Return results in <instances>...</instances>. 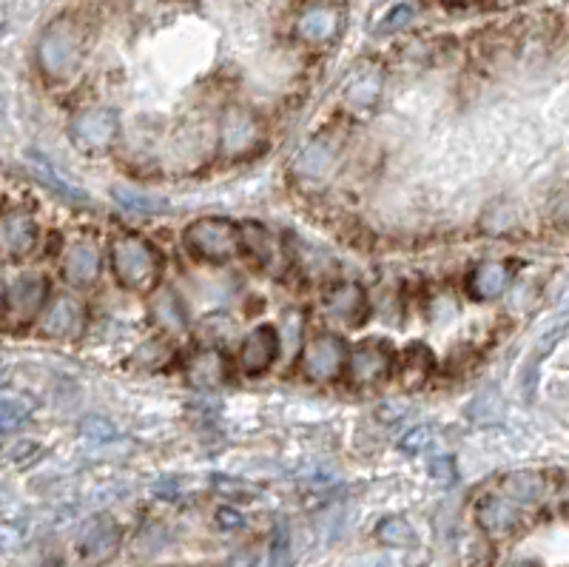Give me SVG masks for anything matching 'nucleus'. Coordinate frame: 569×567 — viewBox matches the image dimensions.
Returning <instances> with one entry per match:
<instances>
[{
  "label": "nucleus",
  "mask_w": 569,
  "mask_h": 567,
  "mask_svg": "<svg viewBox=\"0 0 569 567\" xmlns=\"http://www.w3.org/2000/svg\"><path fill=\"white\" fill-rule=\"evenodd\" d=\"M160 251L143 237L126 234L111 246V268L117 283L129 291H148L160 277Z\"/></svg>",
  "instance_id": "nucleus-1"
},
{
  "label": "nucleus",
  "mask_w": 569,
  "mask_h": 567,
  "mask_svg": "<svg viewBox=\"0 0 569 567\" xmlns=\"http://www.w3.org/2000/svg\"><path fill=\"white\" fill-rule=\"evenodd\" d=\"M83 38L72 20H55L37 43V63L49 80H69L80 69Z\"/></svg>",
  "instance_id": "nucleus-2"
},
{
  "label": "nucleus",
  "mask_w": 569,
  "mask_h": 567,
  "mask_svg": "<svg viewBox=\"0 0 569 567\" xmlns=\"http://www.w3.org/2000/svg\"><path fill=\"white\" fill-rule=\"evenodd\" d=\"M185 248L202 263L222 265L239 254V228L222 217H202L185 228Z\"/></svg>",
  "instance_id": "nucleus-3"
},
{
  "label": "nucleus",
  "mask_w": 569,
  "mask_h": 567,
  "mask_svg": "<svg viewBox=\"0 0 569 567\" xmlns=\"http://www.w3.org/2000/svg\"><path fill=\"white\" fill-rule=\"evenodd\" d=\"M120 134V117L109 106L86 109L72 120L69 137L83 154H106Z\"/></svg>",
  "instance_id": "nucleus-4"
},
{
  "label": "nucleus",
  "mask_w": 569,
  "mask_h": 567,
  "mask_svg": "<svg viewBox=\"0 0 569 567\" xmlns=\"http://www.w3.org/2000/svg\"><path fill=\"white\" fill-rule=\"evenodd\" d=\"M46 294H49V280L43 274H23L15 283L3 291V314L9 325L23 328L35 320L37 314L46 305Z\"/></svg>",
  "instance_id": "nucleus-5"
},
{
  "label": "nucleus",
  "mask_w": 569,
  "mask_h": 567,
  "mask_svg": "<svg viewBox=\"0 0 569 567\" xmlns=\"http://www.w3.org/2000/svg\"><path fill=\"white\" fill-rule=\"evenodd\" d=\"M345 357H348L345 340H339L336 334H319L302 351V374L313 382H328L339 377V371L345 368Z\"/></svg>",
  "instance_id": "nucleus-6"
},
{
  "label": "nucleus",
  "mask_w": 569,
  "mask_h": 567,
  "mask_svg": "<svg viewBox=\"0 0 569 567\" xmlns=\"http://www.w3.org/2000/svg\"><path fill=\"white\" fill-rule=\"evenodd\" d=\"M476 522L490 539H510L524 525V508L504 493H487L478 499Z\"/></svg>",
  "instance_id": "nucleus-7"
},
{
  "label": "nucleus",
  "mask_w": 569,
  "mask_h": 567,
  "mask_svg": "<svg viewBox=\"0 0 569 567\" xmlns=\"http://www.w3.org/2000/svg\"><path fill=\"white\" fill-rule=\"evenodd\" d=\"M120 550V525L111 516L89 519L77 536V553L89 565H106Z\"/></svg>",
  "instance_id": "nucleus-8"
},
{
  "label": "nucleus",
  "mask_w": 569,
  "mask_h": 567,
  "mask_svg": "<svg viewBox=\"0 0 569 567\" xmlns=\"http://www.w3.org/2000/svg\"><path fill=\"white\" fill-rule=\"evenodd\" d=\"M393 371V348L385 340H365L353 348L348 360V377L356 385L382 382Z\"/></svg>",
  "instance_id": "nucleus-9"
},
{
  "label": "nucleus",
  "mask_w": 569,
  "mask_h": 567,
  "mask_svg": "<svg viewBox=\"0 0 569 567\" xmlns=\"http://www.w3.org/2000/svg\"><path fill=\"white\" fill-rule=\"evenodd\" d=\"M40 331L55 340H74L86 331V305L72 294L55 297L49 308L43 311Z\"/></svg>",
  "instance_id": "nucleus-10"
},
{
  "label": "nucleus",
  "mask_w": 569,
  "mask_h": 567,
  "mask_svg": "<svg viewBox=\"0 0 569 567\" xmlns=\"http://www.w3.org/2000/svg\"><path fill=\"white\" fill-rule=\"evenodd\" d=\"M322 308L333 322H339L345 328H356L368 320V294L362 285L339 283L322 297Z\"/></svg>",
  "instance_id": "nucleus-11"
},
{
  "label": "nucleus",
  "mask_w": 569,
  "mask_h": 567,
  "mask_svg": "<svg viewBox=\"0 0 569 567\" xmlns=\"http://www.w3.org/2000/svg\"><path fill=\"white\" fill-rule=\"evenodd\" d=\"M279 348H282V337H279V331H276L274 325H259V328H254L245 337L242 348H239L242 371L248 377L265 374L276 362V357H279Z\"/></svg>",
  "instance_id": "nucleus-12"
},
{
  "label": "nucleus",
  "mask_w": 569,
  "mask_h": 567,
  "mask_svg": "<svg viewBox=\"0 0 569 567\" xmlns=\"http://www.w3.org/2000/svg\"><path fill=\"white\" fill-rule=\"evenodd\" d=\"M37 248V223L26 211L0 214V254L6 260H23Z\"/></svg>",
  "instance_id": "nucleus-13"
},
{
  "label": "nucleus",
  "mask_w": 569,
  "mask_h": 567,
  "mask_svg": "<svg viewBox=\"0 0 569 567\" xmlns=\"http://www.w3.org/2000/svg\"><path fill=\"white\" fill-rule=\"evenodd\" d=\"M259 137H262V126H259L254 112H248L242 106H234L225 112V117H222V152L239 157V154L251 152L259 143Z\"/></svg>",
  "instance_id": "nucleus-14"
},
{
  "label": "nucleus",
  "mask_w": 569,
  "mask_h": 567,
  "mask_svg": "<svg viewBox=\"0 0 569 567\" xmlns=\"http://www.w3.org/2000/svg\"><path fill=\"white\" fill-rule=\"evenodd\" d=\"M239 243L248 248V254L254 257V263L268 271V274H282L285 268V254L282 246L268 228L262 226H245L239 228Z\"/></svg>",
  "instance_id": "nucleus-15"
},
{
  "label": "nucleus",
  "mask_w": 569,
  "mask_h": 567,
  "mask_svg": "<svg viewBox=\"0 0 569 567\" xmlns=\"http://www.w3.org/2000/svg\"><path fill=\"white\" fill-rule=\"evenodd\" d=\"M339 157V137L336 134H322L316 137L305 152L299 154L296 160V174L305 180H319L322 174H328L333 169Z\"/></svg>",
  "instance_id": "nucleus-16"
},
{
  "label": "nucleus",
  "mask_w": 569,
  "mask_h": 567,
  "mask_svg": "<svg viewBox=\"0 0 569 567\" xmlns=\"http://www.w3.org/2000/svg\"><path fill=\"white\" fill-rule=\"evenodd\" d=\"M185 377H188V382L194 388L214 391V388H220L222 382L228 379V362H225L220 351H200L185 365Z\"/></svg>",
  "instance_id": "nucleus-17"
},
{
  "label": "nucleus",
  "mask_w": 569,
  "mask_h": 567,
  "mask_svg": "<svg viewBox=\"0 0 569 567\" xmlns=\"http://www.w3.org/2000/svg\"><path fill=\"white\" fill-rule=\"evenodd\" d=\"M510 268L504 263H481L473 268L470 280H467V288L470 294L481 300V303H490V300H498L507 288H510Z\"/></svg>",
  "instance_id": "nucleus-18"
},
{
  "label": "nucleus",
  "mask_w": 569,
  "mask_h": 567,
  "mask_svg": "<svg viewBox=\"0 0 569 567\" xmlns=\"http://www.w3.org/2000/svg\"><path fill=\"white\" fill-rule=\"evenodd\" d=\"M63 274L77 288H86L100 277V251L92 243H74L63 257Z\"/></svg>",
  "instance_id": "nucleus-19"
},
{
  "label": "nucleus",
  "mask_w": 569,
  "mask_h": 567,
  "mask_svg": "<svg viewBox=\"0 0 569 567\" xmlns=\"http://www.w3.org/2000/svg\"><path fill=\"white\" fill-rule=\"evenodd\" d=\"M498 493H504L507 499H513L515 505H521L527 511V508H533V505H538L544 499L547 479H544V473L515 471L501 479V491Z\"/></svg>",
  "instance_id": "nucleus-20"
},
{
  "label": "nucleus",
  "mask_w": 569,
  "mask_h": 567,
  "mask_svg": "<svg viewBox=\"0 0 569 567\" xmlns=\"http://www.w3.org/2000/svg\"><path fill=\"white\" fill-rule=\"evenodd\" d=\"M339 32V15L331 6H311L296 20V35L308 43H328Z\"/></svg>",
  "instance_id": "nucleus-21"
},
{
  "label": "nucleus",
  "mask_w": 569,
  "mask_h": 567,
  "mask_svg": "<svg viewBox=\"0 0 569 567\" xmlns=\"http://www.w3.org/2000/svg\"><path fill=\"white\" fill-rule=\"evenodd\" d=\"M433 374V354L430 348L422 342H413L407 345V351L402 354L399 362V379H402L404 388H419L424 385V379H430Z\"/></svg>",
  "instance_id": "nucleus-22"
},
{
  "label": "nucleus",
  "mask_w": 569,
  "mask_h": 567,
  "mask_svg": "<svg viewBox=\"0 0 569 567\" xmlns=\"http://www.w3.org/2000/svg\"><path fill=\"white\" fill-rule=\"evenodd\" d=\"M29 157H32V163H35V171H37V177L49 186V189L55 191V194H60L66 203H77V206H86L89 203V197H86V191L83 189H77V186H72L60 171L46 160V157H40L37 152H29Z\"/></svg>",
  "instance_id": "nucleus-23"
},
{
  "label": "nucleus",
  "mask_w": 569,
  "mask_h": 567,
  "mask_svg": "<svg viewBox=\"0 0 569 567\" xmlns=\"http://www.w3.org/2000/svg\"><path fill=\"white\" fill-rule=\"evenodd\" d=\"M151 311H154V320L160 322L166 331L177 334L185 328V305L180 303V297L171 291V288H163L154 303H151Z\"/></svg>",
  "instance_id": "nucleus-24"
},
{
  "label": "nucleus",
  "mask_w": 569,
  "mask_h": 567,
  "mask_svg": "<svg viewBox=\"0 0 569 567\" xmlns=\"http://www.w3.org/2000/svg\"><path fill=\"white\" fill-rule=\"evenodd\" d=\"M35 414V402L23 397H0V434L23 428Z\"/></svg>",
  "instance_id": "nucleus-25"
},
{
  "label": "nucleus",
  "mask_w": 569,
  "mask_h": 567,
  "mask_svg": "<svg viewBox=\"0 0 569 567\" xmlns=\"http://www.w3.org/2000/svg\"><path fill=\"white\" fill-rule=\"evenodd\" d=\"M376 539L382 545H390V548H413L416 545V530L410 528L407 519H402V516H385L376 525Z\"/></svg>",
  "instance_id": "nucleus-26"
},
{
  "label": "nucleus",
  "mask_w": 569,
  "mask_h": 567,
  "mask_svg": "<svg viewBox=\"0 0 569 567\" xmlns=\"http://www.w3.org/2000/svg\"><path fill=\"white\" fill-rule=\"evenodd\" d=\"M114 200L129 211H140V214H157V211H166L168 203L163 197H151L146 191L129 189V186H114L111 189Z\"/></svg>",
  "instance_id": "nucleus-27"
},
{
  "label": "nucleus",
  "mask_w": 569,
  "mask_h": 567,
  "mask_svg": "<svg viewBox=\"0 0 569 567\" xmlns=\"http://www.w3.org/2000/svg\"><path fill=\"white\" fill-rule=\"evenodd\" d=\"M40 456H43V445L35 442V439H20V442L9 445L3 451V459L9 465H15V468H29V465H35Z\"/></svg>",
  "instance_id": "nucleus-28"
},
{
  "label": "nucleus",
  "mask_w": 569,
  "mask_h": 567,
  "mask_svg": "<svg viewBox=\"0 0 569 567\" xmlns=\"http://www.w3.org/2000/svg\"><path fill=\"white\" fill-rule=\"evenodd\" d=\"M413 15H416V12H413V6H407V3L393 6L385 18H382V23L376 26V35H393V32H399V29H404V26L413 20Z\"/></svg>",
  "instance_id": "nucleus-29"
},
{
  "label": "nucleus",
  "mask_w": 569,
  "mask_h": 567,
  "mask_svg": "<svg viewBox=\"0 0 569 567\" xmlns=\"http://www.w3.org/2000/svg\"><path fill=\"white\" fill-rule=\"evenodd\" d=\"M376 92H379V77H362L359 83L350 86L348 100L356 103V106H368L370 100L376 97Z\"/></svg>",
  "instance_id": "nucleus-30"
},
{
  "label": "nucleus",
  "mask_w": 569,
  "mask_h": 567,
  "mask_svg": "<svg viewBox=\"0 0 569 567\" xmlns=\"http://www.w3.org/2000/svg\"><path fill=\"white\" fill-rule=\"evenodd\" d=\"M80 434L89 436L94 442H106V439L114 436V425H111L109 419H103V416H89V419H83Z\"/></svg>",
  "instance_id": "nucleus-31"
},
{
  "label": "nucleus",
  "mask_w": 569,
  "mask_h": 567,
  "mask_svg": "<svg viewBox=\"0 0 569 567\" xmlns=\"http://www.w3.org/2000/svg\"><path fill=\"white\" fill-rule=\"evenodd\" d=\"M430 439H433V431L427 425H419L416 431H410L402 439V451L404 454H419V451H424L430 445Z\"/></svg>",
  "instance_id": "nucleus-32"
},
{
  "label": "nucleus",
  "mask_w": 569,
  "mask_h": 567,
  "mask_svg": "<svg viewBox=\"0 0 569 567\" xmlns=\"http://www.w3.org/2000/svg\"><path fill=\"white\" fill-rule=\"evenodd\" d=\"M217 528L225 530V533H237V530L245 528V516L237 508H220L217 511Z\"/></svg>",
  "instance_id": "nucleus-33"
},
{
  "label": "nucleus",
  "mask_w": 569,
  "mask_h": 567,
  "mask_svg": "<svg viewBox=\"0 0 569 567\" xmlns=\"http://www.w3.org/2000/svg\"><path fill=\"white\" fill-rule=\"evenodd\" d=\"M288 550H291V536H288V528L285 525H279L274 533V565H285V559H288Z\"/></svg>",
  "instance_id": "nucleus-34"
},
{
  "label": "nucleus",
  "mask_w": 569,
  "mask_h": 567,
  "mask_svg": "<svg viewBox=\"0 0 569 567\" xmlns=\"http://www.w3.org/2000/svg\"><path fill=\"white\" fill-rule=\"evenodd\" d=\"M433 479H439L441 485H450V482L456 479L453 456H439V459H433Z\"/></svg>",
  "instance_id": "nucleus-35"
},
{
  "label": "nucleus",
  "mask_w": 569,
  "mask_h": 567,
  "mask_svg": "<svg viewBox=\"0 0 569 567\" xmlns=\"http://www.w3.org/2000/svg\"><path fill=\"white\" fill-rule=\"evenodd\" d=\"M217 488L220 491H228V496L234 493V496H251V493H257V491H251L248 485H239V482H228L225 476H217Z\"/></svg>",
  "instance_id": "nucleus-36"
},
{
  "label": "nucleus",
  "mask_w": 569,
  "mask_h": 567,
  "mask_svg": "<svg viewBox=\"0 0 569 567\" xmlns=\"http://www.w3.org/2000/svg\"><path fill=\"white\" fill-rule=\"evenodd\" d=\"M228 567H254V553H251V550H242L237 556H231Z\"/></svg>",
  "instance_id": "nucleus-37"
},
{
  "label": "nucleus",
  "mask_w": 569,
  "mask_h": 567,
  "mask_svg": "<svg viewBox=\"0 0 569 567\" xmlns=\"http://www.w3.org/2000/svg\"><path fill=\"white\" fill-rule=\"evenodd\" d=\"M46 567H69V565H66L63 559H49V562H46Z\"/></svg>",
  "instance_id": "nucleus-38"
},
{
  "label": "nucleus",
  "mask_w": 569,
  "mask_h": 567,
  "mask_svg": "<svg viewBox=\"0 0 569 567\" xmlns=\"http://www.w3.org/2000/svg\"><path fill=\"white\" fill-rule=\"evenodd\" d=\"M507 567H538V565H535V562H513V565Z\"/></svg>",
  "instance_id": "nucleus-39"
},
{
  "label": "nucleus",
  "mask_w": 569,
  "mask_h": 567,
  "mask_svg": "<svg viewBox=\"0 0 569 567\" xmlns=\"http://www.w3.org/2000/svg\"><path fill=\"white\" fill-rule=\"evenodd\" d=\"M368 567H393V565H390V562H373V565Z\"/></svg>",
  "instance_id": "nucleus-40"
},
{
  "label": "nucleus",
  "mask_w": 569,
  "mask_h": 567,
  "mask_svg": "<svg viewBox=\"0 0 569 567\" xmlns=\"http://www.w3.org/2000/svg\"><path fill=\"white\" fill-rule=\"evenodd\" d=\"M0 311H3V283H0Z\"/></svg>",
  "instance_id": "nucleus-41"
}]
</instances>
